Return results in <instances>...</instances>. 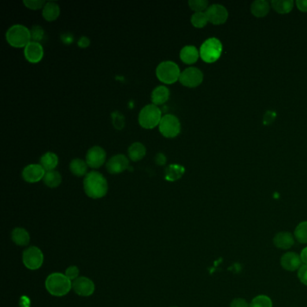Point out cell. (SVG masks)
I'll return each instance as SVG.
<instances>
[{"mask_svg":"<svg viewBox=\"0 0 307 307\" xmlns=\"http://www.w3.org/2000/svg\"><path fill=\"white\" fill-rule=\"evenodd\" d=\"M83 188L86 195L92 199L104 197L108 191L107 178L98 171H91L86 175L83 180Z\"/></svg>","mask_w":307,"mask_h":307,"instance_id":"1","label":"cell"},{"mask_svg":"<svg viewBox=\"0 0 307 307\" xmlns=\"http://www.w3.org/2000/svg\"><path fill=\"white\" fill-rule=\"evenodd\" d=\"M45 288L52 296H64L72 289V282L65 274L52 273L46 278Z\"/></svg>","mask_w":307,"mask_h":307,"instance_id":"2","label":"cell"},{"mask_svg":"<svg viewBox=\"0 0 307 307\" xmlns=\"http://www.w3.org/2000/svg\"><path fill=\"white\" fill-rule=\"evenodd\" d=\"M6 40L12 47L26 48V45L32 42L31 31L23 25H14L7 31Z\"/></svg>","mask_w":307,"mask_h":307,"instance_id":"3","label":"cell"},{"mask_svg":"<svg viewBox=\"0 0 307 307\" xmlns=\"http://www.w3.org/2000/svg\"><path fill=\"white\" fill-rule=\"evenodd\" d=\"M162 116L161 110L158 106L149 104L141 108L138 116V122L145 129H154L159 126Z\"/></svg>","mask_w":307,"mask_h":307,"instance_id":"4","label":"cell"},{"mask_svg":"<svg viewBox=\"0 0 307 307\" xmlns=\"http://www.w3.org/2000/svg\"><path fill=\"white\" fill-rule=\"evenodd\" d=\"M180 74L181 71L178 64L171 60L162 62L156 68V77L159 81L167 85L174 84L179 80Z\"/></svg>","mask_w":307,"mask_h":307,"instance_id":"5","label":"cell"},{"mask_svg":"<svg viewBox=\"0 0 307 307\" xmlns=\"http://www.w3.org/2000/svg\"><path fill=\"white\" fill-rule=\"evenodd\" d=\"M222 43L217 38H209L200 47V58L206 63H215L222 55Z\"/></svg>","mask_w":307,"mask_h":307,"instance_id":"6","label":"cell"},{"mask_svg":"<svg viewBox=\"0 0 307 307\" xmlns=\"http://www.w3.org/2000/svg\"><path fill=\"white\" fill-rule=\"evenodd\" d=\"M159 131L165 138L177 137L181 131V124L176 115L167 114L159 122Z\"/></svg>","mask_w":307,"mask_h":307,"instance_id":"7","label":"cell"},{"mask_svg":"<svg viewBox=\"0 0 307 307\" xmlns=\"http://www.w3.org/2000/svg\"><path fill=\"white\" fill-rule=\"evenodd\" d=\"M23 263L30 270H37L43 266L45 256L40 249L32 246L23 252Z\"/></svg>","mask_w":307,"mask_h":307,"instance_id":"8","label":"cell"},{"mask_svg":"<svg viewBox=\"0 0 307 307\" xmlns=\"http://www.w3.org/2000/svg\"><path fill=\"white\" fill-rule=\"evenodd\" d=\"M203 80V72L196 67H189L181 71L178 81L180 82L184 87L193 89L198 87Z\"/></svg>","mask_w":307,"mask_h":307,"instance_id":"9","label":"cell"},{"mask_svg":"<svg viewBox=\"0 0 307 307\" xmlns=\"http://www.w3.org/2000/svg\"><path fill=\"white\" fill-rule=\"evenodd\" d=\"M107 159V152L100 146H93L86 154V162L92 169H99Z\"/></svg>","mask_w":307,"mask_h":307,"instance_id":"10","label":"cell"},{"mask_svg":"<svg viewBox=\"0 0 307 307\" xmlns=\"http://www.w3.org/2000/svg\"><path fill=\"white\" fill-rule=\"evenodd\" d=\"M46 171L41 164L32 163L24 168L22 171V177L27 183H37L44 179Z\"/></svg>","mask_w":307,"mask_h":307,"instance_id":"11","label":"cell"},{"mask_svg":"<svg viewBox=\"0 0 307 307\" xmlns=\"http://www.w3.org/2000/svg\"><path fill=\"white\" fill-rule=\"evenodd\" d=\"M130 160L128 157L124 154H116L111 157L107 162V170L110 174H120L128 170Z\"/></svg>","mask_w":307,"mask_h":307,"instance_id":"12","label":"cell"},{"mask_svg":"<svg viewBox=\"0 0 307 307\" xmlns=\"http://www.w3.org/2000/svg\"><path fill=\"white\" fill-rule=\"evenodd\" d=\"M208 15V21L213 25H222L228 19V11L223 6L219 4H214L210 6L206 11Z\"/></svg>","mask_w":307,"mask_h":307,"instance_id":"13","label":"cell"},{"mask_svg":"<svg viewBox=\"0 0 307 307\" xmlns=\"http://www.w3.org/2000/svg\"><path fill=\"white\" fill-rule=\"evenodd\" d=\"M24 55L30 63H40L45 56V50L40 43L30 42L25 48Z\"/></svg>","mask_w":307,"mask_h":307,"instance_id":"14","label":"cell"},{"mask_svg":"<svg viewBox=\"0 0 307 307\" xmlns=\"http://www.w3.org/2000/svg\"><path fill=\"white\" fill-rule=\"evenodd\" d=\"M72 289L78 296H89L94 294L96 286L90 278L79 277L72 283Z\"/></svg>","mask_w":307,"mask_h":307,"instance_id":"15","label":"cell"},{"mask_svg":"<svg viewBox=\"0 0 307 307\" xmlns=\"http://www.w3.org/2000/svg\"><path fill=\"white\" fill-rule=\"evenodd\" d=\"M281 266L284 270L288 271H296L299 270L302 266V260L296 252H286L283 254L280 259Z\"/></svg>","mask_w":307,"mask_h":307,"instance_id":"16","label":"cell"},{"mask_svg":"<svg viewBox=\"0 0 307 307\" xmlns=\"http://www.w3.org/2000/svg\"><path fill=\"white\" fill-rule=\"evenodd\" d=\"M170 89L166 86L160 85L156 87L152 90L151 98H152V104L155 106H161L165 104L168 100L170 99Z\"/></svg>","mask_w":307,"mask_h":307,"instance_id":"17","label":"cell"},{"mask_svg":"<svg viewBox=\"0 0 307 307\" xmlns=\"http://www.w3.org/2000/svg\"><path fill=\"white\" fill-rule=\"evenodd\" d=\"M273 243L277 248L289 250L295 243V238L289 232H280L275 235Z\"/></svg>","mask_w":307,"mask_h":307,"instance_id":"18","label":"cell"},{"mask_svg":"<svg viewBox=\"0 0 307 307\" xmlns=\"http://www.w3.org/2000/svg\"><path fill=\"white\" fill-rule=\"evenodd\" d=\"M185 170L180 164H170L164 170V178L169 182L177 181L183 177Z\"/></svg>","mask_w":307,"mask_h":307,"instance_id":"19","label":"cell"},{"mask_svg":"<svg viewBox=\"0 0 307 307\" xmlns=\"http://www.w3.org/2000/svg\"><path fill=\"white\" fill-rule=\"evenodd\" d=\"M200 57L199 51L193 45H187L179 52V58L186 64H194Z\"/></svg>","mask_w":307,"mask_h":307,"instance_id":"20","label":"cell"},{"mask_svg":"<svg viewBox=\"0 0 307 307\" xmlns=\"http://www.w3.org/2000/svg\"><path fill=\"white\" fill-rule=\"evenodd\" d=\"M43 17L48 21V22H52L55 21L56 19L58 18L60 14V8L58 3H56L54 1H49L46 2L45 7L42 10Z\"/></svg>","mask_w":307,"mask_h":307,"instance_id":"21","label":"cell"},{"mask_svg":"<svg viewBox=\"0 0 307 307\" xmlns=\"http://www.w3.org/2000/svg\"><path fill=\"white\" fill-rule=\"evenodd\" d=\"M146 155V147L140 141L133 142L128 148V158L133 162H137L145 158Z\"/></svg>","mask_w":307,"mask_h":307,"instance_id":"22","label":"cell"},{"mask_svg":"<svg viewBox=\"0 0 307 307\" xmlns=\"http://www.w3.org/2000/svg\"><path fill=\"white\" fill-rule=\"evenodd\" d=\"M40 164L46 172L55 170L56 167L59 164V157L54 152H45L40 159Z\"/></svg>","mask_w":307,"mask_h":307,"instance_id":"23","label":"cell"},{"mask_svg":"<svg viewBox=\"0 0 307 307\" xmlns=\"http://www.w3.org/2000/svg\"><path fill=\"white\" fill-rule=\"evenodd\" d=\"M12 241L18 246H26L29 244L30 234L26 229L17 227L13 230L11 233Z\"/></svg>","mask_w":307,"mask_h":307,"instance_id":"24","label":"cell"},{"mask_svg":"<svg viewBox=\"0 0 307 307\" xmlns=\"http://www.w3.org/2000/svg\"><path fill=\"white\" fill-rule=\"evenodd\" d=\"M251 10H252V15L256 17H264L270 12V4L265 0H257L252 3Z\"/></svg>","mask_w":307,"mask_h":307,"instance_id":"25","label":"cell"},{"mask_svg":"<svg viewBox=\"0 0 307 307\" xmlns=\"http://www.w3.org/2000/svg\"><path fill=\"white\" fill-rule=\"evenodd\" d=\"M70 170L71 173L76 176V177H83L88 174V164L86 162V160H83L81 159H72L70 163Z\"/></svg>","mask_w":307,"mask_h":307,"instance_id":"26","label":"cell"},{"mask_svg":"<svg viewBox=\"0 0 307 307\" xmlns=\"http://www.w3.org/2000/svg\"><path fill=\"white\" fill-rule=\"evenodd\" d=\"M63 181V177L59 171L52 170V171H47L44 178V182L45 185L47 186L50 189H56L58 188Z\"/></svg>","mask_w":307,"mask_h":307,"instance_id":"27","label":"cell"},{"mask_svg":"<svg viewBox=\"0 0 307 307\" xmlns=\"http://www.w3.org/2000/svg\"><path fill=\"white\" fill-rule=\"evenodd\" d=\"M271 6L278 14L285 15L292 11L294 2L291 0H273L271 1Z\"/></svg>","mask_w":307,"mask_h":307,"instance_id":"28","label":"cell"},{"mask_svg":"<svg viewBox=\"0 0 307 307\" xmlns=\"http://www.w3.org/2000/svg\"><path fill=\"white\" fill-rule=\"evenodd\" d=\"M191 24L194 27L196 28H203L208 25V15L206 12H198V13H194L191 16Z\"/></svg>","mask_w":307,"mask_h":307,"instance_id":"29","label":"cell"},{"mask_svg":"<svg viewBox=\"0 0 307 307\" xmlns=\"http://www.w3.org/2000/svg\"><path fill=\"white\" fill-rule=\"evenodd\" d=\"M294 235L296 241H299L300 243H307V221L300 222L299 224L296 226Z\"/></svg>","mask_w":307,"mask_h":307,"instance_id":"30","label":"cell"},{"mask_svg":"<svg viewBox=\"0 0 307 307\" xmlns=\"http://www.w3.org/2000/svg\"><path fill=\"white\" fill-rule=\"evenodd\" d=\"M272 300L265 295H259L254 297L250 303V307H272Z\"/></svg>","mask_w":307,"mask_h":307,"instance_id":"31","label":"cell"},{"mask_svg":"<svg viewBox=\"0 0 307 307\" xmlns=\"http://www.w3.org/2000/svg\"><path fill=\"white\" fill-rule=\"evenodd\" d=\"M208 1L207 0H189V8L192 9L195 13L198 12H206L209 8L208 6Z\"/></svg>","mask_w":307,"mask_h":307,"instance_id":"32","label":"cell"},{"mask_svg":"<svg viewBox=\"0 0 307 307\" xmlns=\"http://www.w3.org/2000/svg\"><path fill=\"white\" fill-rule=\"evenodd\" d=\"M30 31H31V38H32V41L40 43V42L44 39V36H45V30H44V28H43L42 26H33L32 29L30 30Z\"/></svg>","mask_w":307,"mask_h":307,"instance_id":"33","label":"cell"},{"mask_svg":"<svg viewBox=\"0 0 307 307\" xmlns=\"http://www.w3.org/2000/svg\"><path fill=\"white\" fill-rule=\"evenodd\" d=\"M23 3L28 9L39 10V9L44 8L46 2L44 0H25Z\"/></svg>","mask_w":307,"mask_h":307,"instance_id":"34","label":"cell"},{"mask_svg":"<svg viewBox=\"0 0 307 307\" xmlns=\"http://www.w3.org/2000/svg\"><path fill=\"white\" fill-rule=\"evenodd\" d=\"M112 118H113L114 126L116 129L121 130L124 128V126H125V117H124L122 114H120L118 112H115L113 114Z\"/></svg>","mask_w":307,"mask_h":307,"instance_id":"35","label":"cell"},{"mask_svg":"<svg viewBox=\"0 0 307 307\" xmlns=\"http://www.w3.org/2000/svg\"><path fill=\"white\" fill-rule=\"evenodd\" d=\"M65 275H66L67 278L71 279V281H75L77 278H78L79 270H78V267H69L65 271Z\"/></svg>","mask_w":307,"mask_h":307,"instance_id":"36","label":"cell"},{"mask_svg":"<svg viewBox=\"0 0 307 307\" xmlns=\"http://www.w3.org/2000/svg\"><path fill=\"white\" fill-rule=\"evenodd\" d=\"M298 278L300 281L303 283V285H307V265H302L297 273Z\"/></svg>","mask_w":307,"mask_h":307,"instance_id":"37","label":"cell"},{"mask_svg":"<svg viewBox=\"0 0 307 307\" xmlns=\"http://www.w3.org/2000/svg\"><path fill=\"white\" fill-rule=\"evenodd\" d=\"M230 307H250V304L243 298H235L232 301Z\"/></svg>","mask_w":307,"mask_h":307,"instance_id":"38","label":"cell"},{"mask_svg":"<svg viewBox=\"0 0 307 307\" xmlns=\"http://www.w3.org/2000/svg\"><path fill=\"white\" fill-rule=\"evenodd\" d=\"M155 162L157 165L159 166H164L167 162L166 156L163 154L162 152H159L155 157Z\"/></svg>","mask_w":307,"mask_h":307,"instance_id":"39","label":"cell"},{"mask_svg":"<svg viewBox=\"0 0 307 307\" xmlns=\"http://www.w3.org/2000/svg\"><path fill=\"white\" fill-rule=\"evenodd\" d=\"M90 45V40L89 37L87 36H81V37L78 39V46L80 48H87Z\"/></svg>","mask_w":307,"mask_h":307,"instance_id":"40","label":"cell"},{"mask_svg":"<svg viewBox=\"0 0 307 307\" xmlns=\"http://www.w3.org/2000/svg\"><path fill=\"white\" fill-rule=\"evenodd\" d=\"M296 4L300 11L307 12V0H297Z\"/></svg>","mask_w":307,"mask_h":307,"instance_id":"41","label":"cell"},{"mask_svg":"<svg viewBox=\"0 0 307 307\" xmlns=\"http://www.w3.org/2000/svg\"><path fill=\"white\" fill-rule=\"evenodd\" d=\"M275 117H276V114L273 112H268L265 116H264V122L265 124H271V122L274 121Z\"/></svg>","mask_w":307,"mask_h":307,"instance_id":"42","label":"cell"},{"mask_svg":"<svg viewBox=\"0 0 307 307\" xmlns=\"http://www.w3.org/2000/svg\"><path fill=\"white\" fill-rule=\"evenodd\" d=\"M62 41L65 44V45H71V43L73 42V35H71L70 33H65L62 35Z\"/></svg>","mask_w":307,"mask_h":307,"instance_id":"43","label":"cell"},{"mask_svg":"<svg viewBox=\"0 0 307 307\" xmlns=\"http://www.w3.org/2000/svg\"><path fill=\"white\" fill-rule=\"evenodd\" d=\"M300 258L303 265H307V247L303 248L300 254Z\"/></svg>","mask_w":307,"mask_h":307,"instance_id":"44","label":"cell"},{"mask_svg":"<svg viewBox=\"0 0 307 307\" xmlns=\"http://www.w3.org/2000/svg\"><path fill=\"white\" fill-rule=\"evenodd\" d=\"M171 307H177V306H171Z\"/></svg>","mask_w":307,"mask_h":307,"instance_id":"45","label":"cell"}]
</instances>
